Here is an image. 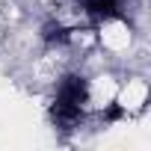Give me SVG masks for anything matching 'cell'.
Masks as SVG:
<instances>
[{
	"label": "cell",
	"instance_id": "6da1fadb",
	"mask_svg": "<svg viewBox=\"0 0 151 151\" xmlns=\"http://www.w3.org/2000/svg\"><path fill=\"white\" fill-rule=\"evenodd\" d=\"M89 101V83L80 74H68L56 86V98L50 104V119L59 127H74L83 119V107Z\"/></svg>",
	"mask_w": 151,
	"mask_h": 151
},
{
	"label": "cell",
	"instance_id": "7a4b0ae2",
	"mask_svg": "<svg viewBox=\"0 0 151 151\" xmlns=\"http://www.w3.org/2000/svg\"><path fill=\"white\" fill-rule=\"evenodd\" d=\"M80 9H83V15H89L95 24H104V21L122 18V0H83Z\"/></svg>",
	"mask_w": 151,
	"mask_h": 151
},
{
	"label": "cell",
	"instance_id": "3957f363",
	"mask_svg": "<svg viewBox=\"0 0 151 151\" xmlns=\"http://www.w3.org/2000/svg\"><path fill=\"white\" fill-rule=\"evenodd\" d=\"M68 30L62 27V24H47L45 27V39H47V45H62V42H68Z\"/></svg>",
	"mask_w": 151,
	"mask_h": 151
},
{
	"label": "cell",
	"instance_id": "277c9868",
	"mask_svg": "<svg viewBox=\"0 0 151 151\" xmlns=\"http://www.w3.org/2000/svg\"><path fill=\"white\" fill-rule=\"evenodd\" d=\"M122 116H124V110H122L119 104H113V107H107V110H104V122H119Z\"/></svg>",
	"mask_w": 151,
	"mask_h": 151
}]
</instances>
